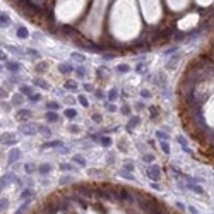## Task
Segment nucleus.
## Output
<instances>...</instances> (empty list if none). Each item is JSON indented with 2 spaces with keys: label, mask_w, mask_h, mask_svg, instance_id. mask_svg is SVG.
Here are the masks:
<instances>
[{
  "label": "nucleus",
  "mask_w": 214,
  "mask_h": 214,
  "mask_svg": "<svg viewBox=\"0 0 214 214\" xmlns=\"http://www.w3.org/2000/svg\"><path fill=\"white\" fill-rule=\"evenodd\" d=\"M139 199H137V204H139V207L142 209V213H146V214H151L153 213V209L156 207V202L154 199L151 197V195H137Z\"/></svg>",
  "instance_id": "1"
},
{
  "label": "nucleus",
  "mask_w": 214,
  "mask_h": 214,
  "mask_svg": "<svg viewBox=\"0 0 214 214\" xmlns=\"http://www.w3.org/2000/svg\"><path fill=\"white\" fill-rule=\"evenodd\" d=\"M146 175L149 176L153 182H158V180H159V176H161V168H159L158 164H151V166H147V168H146Z\"/></svg>",
  "instance_id": "2"
},
{
  "label": "nucleus",
  "mask_w": 214,
  "mask_h": 214,
  "mask_svg": "<svg viewBox=\"0 0 214 214\" xmlns=\"http://www.w3.org/2000/svg\"><path fill=\"white\" fill-rule=\"evenodd\" d=\"M77 192L81 195H84V197H89V199H91V197L96 195V187H91V185H84V183H82V185L77 187Z\"/></svg>",
  "instance_id": "3"
},
{
  "label": "nucleus",
  "mask_w": 214,
  "mask_h": 214,
  "mask_svg": "<svg viewBox=\"0 0 214 214\" xmlns=\"http://www.w3.org/2000/svg\"><path fill=\"white\" fill-rule=\"evenodd\" d=\"M36 130H38L36 123H22L19 127V132H22L24 136H33V134H36Z\"/></svg>",
  "instance_id": "4"
},
{
  "label": "nucleus",
  "mask_w": 214,
  "mask_h": 214,
  "mask_svg": "<svg viewBox=\"0 0 214 214\" xmlns=\"http://www.w3.org/2000/svg\"><path fill=\"white\" fill-rule=\"evenodd\" d=\"M0 142H2V144H5V146H14V144H17V137L14 136V134L5 132V134H2V136H0Z\"/></svg>",
  "instance_id": "5"
},
{
  "label": "nucleus",
  "mask_w": 214,
  "mask_h": 214,
  "mask_svg": "<svg viewBox=\"0 0 214 214\" xmlns=\"http://www.w3.org/2000/svg\"><path fill=\"white\" fill-rule=\"evenodd\" d=\"M52 202L57 206L58 211H67L69 209V204H70V199L69 197H60L58 200H52Z\"/></svg>",
  "instance_id": "6"
},
{
  "label": "nucleus",
  "mask_w": 214,
  "mask_h": 214,
  "mask_svg": "<svg viewBox=\"0 0 214 214\" xmlns=\"http://www.w3.org/2000/svg\"><path fill=\"white\" fill-rule=\"evenodd\" d=\"M12 182H16V175L14 173H7V175H3L0 178V190L2 189H5L7 187V183H12Z\"/></svg>",
  "instance_id": "7"
},
{
  "label": "nucleus",
  "mask_w": 214,
  "mask_h": 214,
  "mask_svg": "<svg viewBox=\"0 0 214 214\" xmlns=\"http://www.w3.org/2000/svg\"><path fill=\"white\" fill-rule=\"evenodd\" d=\"M19 158H21V151L17 149V147H14V149H10V151H9V159H7V161L12 164V163H16Z\"/></svg>",
  "instance_id": "8"
},
{
  "label": "nucleus",
  "mask_w": 214,
  "mask_h": 214,
  "mask_svg": "<svg viewBox=\"0 0 214 214\" xmlns=\"http://www.w3.org/2000/svg\"><path fill=\"white\" fill-rule=\"evenodd\" d=\"M139 123H140V118H139V117H132L129 122H127V125H125L127 132H132V129H136Z\"/></svg>",
  "instance_id": "9"
},
{
  "label": "nucleus",
  "mask_w": 214,
  "mask_h": 214,
  "mask_svg": "<svg viewBox=\"0 0 214 214\" xmlns=\"http://www.w3.org/2000/svg\"><path fill=\"white\" fill-rule=\"evenodd\" d=\"M60 146H63L62 140H50V142H45V144H43L45 149H57V147H60Z\"/></svg>",
  "instance_id": "10"
},
{
  "label": "nucleus",
  "mask_w": 214,
  "mask_h": 214,
  "mask_svg": "<svg viewBox=\"0 0 214 214\" xmlns=\"http://www.w3.org/2000/svg\"><path fill=\"white\" fill-rule=\"evenodd\" d=\"M33 197H34V192H33L31 189H26V190L21 192V199H22V200H31Z\"/></svg>",
  "instance_id": "11"
},
{
  "label": "nucleus",
  "mask_w": 214,
  "mask_h": 214,
  "mask_svg": "<svg viewBox=\"0 0 214 214\" xmlns=\"http://www.w3.org/2000/svg\"><path fill=\"white\" fill-rule=\"evenodd\" d=\"M63 87L69 89V91H77V82L76 81H65L63 82Z\"/></svg>",
  "instance_id": "12"
},
{
  "label": "nucleus",
  "mask_w": 214,
  "mask_h": 214,
  "mask_svg": "<svg viewBox=\"0 0 214 214\" xmlns=\"http://www.w3.org/2000/svg\"><path fill=\"white\" fill-rule=\"evenodd\" d=\"M29 117H31V111L29 110H19L17 111V120H21V122L22 120H28Z\"/></svg>",
  "instance_id": "13"
},
{
  "label": "nucleus",
  "mask_w": 214,
  "mask_h": 214,
  "mask_svg": "<svg viewBox=\"0 0 214 214\" xmlns=\"http://www.w3.org/2000/svg\"><path fill=\"white\" fill-rule=\"evenodd\" d=\"M5 67H7V70H10V72H17V70L21 69V65L17 63V62H7Z\"/></svg>",
  "instance_id": "14"
},
{
  "label": "nucleus",
  "mask_w": 214,
  "mask_h": 214,
  "mask_svg": "<svg viewBox=\"0 0 214 214\" xmlns=\"http://www.w3.org/2000/svg\"><path fill=\"white\" fill-rule=\"evenodd\" d=\"M45 118H46V122H50V123H55V122H58V115H57L55 111H48V113L45 115Z\"/></svg>",
  "instance_id": "15"
},
{
  "label": "nucleus",
  "mask_w": 214,
  "mask_h": 214,
  "mask_svg": "<svg viewBox=\"0 0 214 214\" xmlns=\"http://www.w3.org/2000/svg\"><path fill=\"white\" fill-rule=\"evenodd\" d=\"M34 84H36V86H39L41 89H48V87H50V84H48L45 79H41V77H34Z\"/></svg>",
  "instance_id": "16"
},
{
  "label": "nucleus",
  "mask_w": 214,
  "mask_h": 214,
  "mask_svg": "<svg viewBox=\"0 0 214 214\" xmlns=\"http://www.w3.org/2000/svg\"><path fill=\"white\" fill-rule=\"evenodd\" d=\"M58 70L62 74H70L74 69H72V65H69V63H60L58 65Z\"/></svg>",
  "instance_id": "17"
},
{
  "label": "nucleus",
  "mask_w": 214,
  "mask_h": 214,
  "mask_svg": "<svg viewBox=\"0 0 214 214\" xmlns=\"http://www.w3.org/2000/svg\"><path fill=\"white\" fill-rule=\"evenodd\" d=\"M178 60H180V55H175V57H171V58L168 60V63H166V69H175L176 63H178Z\"/></svg>",
  "instance_id": "18"
},
{
  "label": "nucleus",
  "mask_w": 214,
  "mask_h": 214,
  "mask_svg": "<svg viewBox=\"0 0 214 214\" xmlns=\"http://www.w3.org/2000/svg\"><path fill=\"white\" fill-rule=\"evenodd\" d=\"M63 115L67 118H70V120H74V118H77V111H76L74 108H67V110L63 111Z\"/></svg>",
  "instance_id": "19"
},
{
  "label": "nucleus",
  "mask_w": 214,
  "mask_h": 214,
  "mask_svg": "<svg viewBox=\"0 0 214 214\" xmlns=\"http://www.w3.org/2000/svg\"><path fill=\"white\" fill-rule=\"evenodd\" d=\"M0 26H2V28L10 26V19H9V16H7V14H0Z\"/></svg>",
  "instance_id": "20"
},
{
  "label": "nucleus",
  "mask_w": 214,
  "mask_h": 214,
  "mask_svg": "<svg viewBox=\"0 0 214 214\" xmlns=\"http://www.w3.org/2000/svg\"><path fill=\"white\" fill-rule=\"evenodd\" d=\"M38 171L41 173V175H46L48 171H52V164H48V163H45V164H41L38 168Z\"/></svg>",
  "instance_id": "21"
},
{
  "label": "nucleus",
  "mask_w": 214,
  "mask_h": 214,
  "mask_svg": "<svg viewBox=\"0 0 214 214\" xmlns=\"http://www.w3.org/2000/svg\"><path fill=\"white\" fill-rule=\"evenodd\" d=\"M72 161H74L76 164H79V166H86V159H84L82 156H79V154L74 156V158H72Z\"/></svg>",
  "instance_id": "22"
},
{
  "label": "nucleus",
  "mask_w": 214,
  "mask_h": 214,
  "mask_svg": "<svg viewBox=\"0 0 214 214\" xmlns=\"http://www.w3.org/2000/svg\"><path fill=\"white\" fill-rule=\"evenodd\" d=\"M28 36H29V33H28V29H26V28H19V29H17V38L26 39Z\"/></svg>",
  "instance_id": "23"
},
{
  "label": "nucleus",
  "mask_w": 214,
  "mask_h": 214,
  "mask_svg": "<svg viewBox=\"0 0 214 214\" xmlns=\"http://www.w3.org/2000/svg\"><path fill=\"white\" fill-rule=\"evenodd\" d=\"M187 189L194 190L195 194H204V189H202L200 185H195V183H192V185H187Z\"/></svg>",
  "instance_id": "24"
},
{
  "label": "nucleus",
  "mask_w": 214,
  "mask_h": 214,
  "mask_svg": "<svg viewBox=\"0 0 214 214\" xmlns=\"http://www.w3.org/2000/svg\"><path fill=\"white\" fill-rule=\"evenodd\" d=\"M159 146H161V151H163L164 154H170V144H168L166 140H161Z\"/></svg>",
  "instance_id": "25"
},
{
  "label": "nucleus",
  "mask_w": 214,
  "mask_h": 214,
  "mask_svg": "<svg viewBox=\"0 0 214 214\" xmlns=\"http://www.w3.org/2000/svg\"><path fill=\"white\" fill-rule=\"evenodd\" d=\"M38 130L43 134V136H52V130H50L46 125H38Z\"/></svg>",
  "instance_id": "26"
},
{
  "label": "nucleus",
  "mask_w": 214,
  "mask_h": 214,
  "mask_svg": "<svg viewBox=\"0 0 214 214\" xmlns=\"http://www.w3.org/2000/svg\"><path fill=\"white\" fill-rule=\"evenodd\" d=\"M21 94H26V96H31L33 94V89L29 86H21Z\"/></svg>",
  "instance_id": "27"
},
{
  "label": "nucleus",
  "mask_w": 214,
  "mask_h": 214,
  "mask_svg": "<svg viewBox=\"0 0 214 214\" xmlns=\"http://www.w3.org/2000/svg\"><path fill=\"white\" fill-rule=\"evenodd\" d=\"M70 57H72V60H76V62H84V60H86V57H84L82 53H77V52H74Z\"/></svg>",
  "instance_id": "28"
},
{
  "label": "nucleus",
  "mask_w": 214,
  "mask_h": 214,
  "mask_svg": "<svg viewBox=\"0 0 214 214\" xmlns=\"http://www.w3.org/2000/svg\"><path fill=\"white\" fill-rule=\"evenodd\" d=\"M58 103H55V101H48V105H46V108H48V111H55V110H58Z\"/></svg>",
  "instance_id": "29"
},
{
  "label": "nucleus",
  "mask_w": 214,
  "mask_h": 214,
  "mask_svg": "<svg viewBox=\"0 0 214 214\" xmlns=\"http://www.w3.org/2000/svg\"><path fill=\"white\" fill-rule=\"evenodd\" d=\"M117 72L127 74V72H130V67H129V65H117Z\"/></svg>",
  "instance_id": "30"
},
{
  "label": "nucleus",
  "mask_w": 214,
  "mask_h": 214,
  "mask_svg": "<svg viewBox=\"0 0 214 214\" xmlns=\"http://www.w3.org/2000/svg\"><path fill=\"white\" fill-rule=\"evenodd\" d=\"M156 84H158V86H161V87H163V86H164V84H166V79H164V76H163V74H158V76H156Z\"/></svg>",
  "instance_id": "31"
},
{
  "label": "nucleus",
  "mask_w": 214,
  "mask_h": 214,
  "mask_svg": "<svg viewBox=\"0 0 214 214\" xmlns=\"http://www.w3.org/2000/svg\"><path fill=\"white\" fill-rule=\"evenodd\" d=\"M24 170H26V173H34V171H36V164H33V163H28V164L24 166Z\"/></svg>",
  "instance_id": "32"
},
{
  "label": "nucleus",
  "mask_w": 214,
  "mask_h": 214,
  "mask_svg": "<svg viewBox=\"0 0 214 214\" xmlns=\"http://www.w3.org/2000/svg\"><path fill=\"white\" fill-rule=\"evenodd\" d=\"M99 142H101L105 147H110V146H111V139H110V137H106V136L101 137V140H99Z\"/></svg>",
  "instance_id": "33"
},
{
  "label": "nucleus",
  "mask_w": 214,
  "mask_h": 214,
  "mask_svg": "<svg viewBox=\"0 0 214 214\" xmlns=\"http://www.w3.org/2000/svg\"><path fill=\"white\" fill-rule=\"evenodd\" d=\"M9 207V200L7 199H0V213H3Z\"/></svg>",
  "instance_id": "34"
},
{
  "label": "nucleus",
  "mask_w": 214,
  "mask_h": 214,
  "mask_svg": "<svg viewBox=\"0 0 214 214\" xmlns=\"http://www.w3.org/2000/svg\"><path fill=\"white\" fill-rule=\"evenodd\" d=\"M117 98H118V93H117V89H111V91L108 93V99H110L111 103H113V101H115Z\"/></svg>",
  "instance_id": "35"
},
{
  "label": "nucleus",
  "mask_w": 214,
  "mask_h": 214,
  "mask_svg": "<svg viewBox=\"0 0 214 214\" xmlns=\"http://www.w3.org/2000/svg\"><path fill=\"white\" fill-rule=\"evenodd\" d=\"M74 72H76V76H77V77H84V76H86V69H84V67H77Z\"/></svg>",
  "instance_id": "36"
},
{
  "label": "nucleus",
  "mask_w": 214,
  "mask_h": 214,
  "mask_svg": "<svg viewBox=\"0 0 214 214\" xmlns=\"http://www.w3.org/2000/svg\"><path fill=\"white\" fill-rule=\"evenodd\" d=\"M60 170H62V171H72L74 166H72V164H67V163H65V164L62 163V164H60Z\"/></svg>",
  "instance_id": "37"
},
{
  "label": "nucleus",
  "mask_w": 214,
  "mask_h": 214,
  "mask_svg": "<svg viewBox=\"0 0 214 214\" xmlns=\"http://www.w3.org/2000/svg\"><path fill=\"white\" fill-rule=\"evenodd\" d=\"M77 99H79V103H81L82 106H89V103H87V99H86V96H84V94H79Z\"/></svg>",
  "instance_id": "38"
},
{
  "label": "nucleus",
  "mask_w": 214,
  "mask_h": 214,
  "mask_svg": "<svg viewBox=\"0 0 214 214\" xmlns=\"http://www.w3.org/2000/svg\"><path fill=\"white\" fill-rule=\"evenodd\" d=\"M28 55L33 57V58H39V53L36 52V50H33V48H28Z\"/></svg>",
  "instance_id": "39"
},
{
  "label": "nucleus",
  "mask_w": 214,
  "mask_h": 214,
  "mask_svg": "<svg viewBox=\"0 0 214 214\" xmlns=\"http://www.w3.org/2000/svg\"><path fill=\"white\" fill-rule=\"evenodd\" d=\"M142 161H144V163H149V164H151V163L154 161V156H153V154H144Z\"/></svg>",
  "instance_id": "40"
},
{
  "label": "nucleus",
  "mask_w": 214,
  "mask_h": 214,
  "mask_svg": "<svg viewBox=\"0 0 214 214\" xmlns=\"http://www.w3.org/2000/svg\"><path fill=\"white\" fill-rule=\"evenodd\" d=\"M12 103L14 105H21L22 103V94H16V96L12 98Z\"/></svg>",
  "instance_id": "41"
},
{
  "label": "nucleus",
  "mask_w": 214,
  "mask_h": 214,
  "mask_svg": "<svg viewBox=\"0 0 214 214\" xmlns=\"http://www.w3.org/2000/svg\"><path fill=\"white\" fill-rule=\"evenodd\" d=\"M120 111H122L123 115H130V106H129V105H123V106L120 108Z\"/></svg>",
  "instance_id": "42"
},
{
  "label": "nucleus",
  "mask_w": 214,
  "mask_h": 214,
  "mask_svg": "<svg viewBox=\"0 0 214 214\" xmlns=\"http://www.w3.org/2000/svg\"><path fill=\"white\" fill-rule=\"evenodd\" d=\"M60 183H62V185H69V183H72V176H63V178L60 180Z\"/></svg>",
  "instance_id": "43"
},
{
  "label": "nucleus",
  "mask_w": 214,
  "mask_h": 214,
  "mask_svg": "<svg viewBox=\"0 0 214 214\" xmlns=\"http://www.w3.org/2000/svg\"><path fill=\"white\" fill-rule=\"evenodd\" d=\"M120 175L123 176V178H127V180H134V176L130 175V173H129L127 170H122V171H120Z\"/></svg>",
  "instance_id": "44"
},
{
  "label": "nucleus",
  "mask_w": 214,
  "mask_h": 214,
  "mask_svg": "<svg viewBox=\"0 0 214 214\" xmlns=\"http://www.w3.org/2000/svg\"><path fill=\"white\" fill-rule=\"evenodd\" d=\"M106 110H108V111H111V113H113V111H117V106H115V105H113V103H111V101H110V103H106Z\"/></svg>",
  "instance_id": "45"
},
{
  "label": "nucleus",
  "mask_w": 214,
  "mask_h": 214,
  "mask_svg": "<svg viewBox=\"0 0 214 214\" xmlns=\"http://www.w3.org/2000/svg\"><path fill=\"white\" fill-rule=\"evenodd\" d=\"M45 69H46V62H41V63L36 65V70H38V72H43Z\"/></svg>",
  "instance_id": "46"
},
{
  "label": "nucleus",
  "mask_w": 214,
  "mask_h": 214,
  "mask_svg": "<svg viewBox=\"0 0 214 214\" xmlns=\"http://www.w3.org/2000/svg\"><path fill=\"white\" fill-rule=\"evenodd\" d=\"M123 170H127V171H134V163H125V166H123Z\"/></svg>",
  "instance_id": "47"
},
{
  "label": "nucleus",
  "mask_w": 214,
  "mask_h": 214,
  "mask_svg": "<svg viewBox=\"0 0 214 214\" xmlns=\"http://www.w3.org/2000/svg\"><path fill=\"white\" fill-rule=\"evenodd\" d=\"M156 137H158L159 140H166V139H168V136H166L164 132H156Z\"/></svg>",
  "instance_id": "48"
},
{
  "label": "nucleus",
  "mask_w": 214,
  "mask_h": 214,
  "mask_svg": "<svg viewBox=\"0 0 214 214\" xmlns=\"http://www.w3.org/2000/svg\"><path fill=\"white\" fill-rule=\"evenodd\" d=\"M39 99H41L39 94H31V96H29V101H33V103H38Z\"/></svg>",
  "instance_id": "49"
},
{
  "label": "nucleus",
  "mask_w": 214,
  "mask_h": 214,
  "mask_svg": "<svg viewBox=\"0 0 214 214\" xmlns=\"http://www.w3.org/2000/svg\"><path fill=\"white\" fill-rule=\"evenodd\" d=\"M9 96V91H5L3 87H0V99H3V98Z\"/></svg>",
  "instance_id": "50"
},
{
  "label": "nucleus",
  "mask_w": 214,
  "mask_h": 214,
  "mask_svg": "<svg viewBox=\"0 0 214 214\" xmlns=\"http://www.w3.org/2000/svg\"><path fill=\"white\" fill-rule=\"evenodd\" d=\"M176 140H178V142H180V144H182V147H183V146H187V140H185V137L178 136V137H176Z\"/></svg>",
  "instance_id": "51"
},
{
  "label": "nucleus",
  "mask_w": 214,
  "mask_h": 214,
  "mask_svg": "<svg viewBox=\"0 0 214 214\" xmlns=\"http://www.w3.org/2000/svg\"><path fill=\"white\" fill-rule=\"evenodd\" d=\"M69 130H70L72 134H77V132H79V127H77V125H70V127H69Z\"/></svg>",
  "instance_id": "52"
},
{
  "label": "nucleus",
  "mask_w": 214,
  "mask_h": 214,
  "mask_svg": "<svg viewBox=\"0 0 214 214\" xmlns=\"http://www.w3.org/2000/svg\"><path fill=\"white\" fill-rule=\"evenodd\" d=\"M149 113H151L153 117H156V115H158V108H154V106H149Z\"/></svg>",
  "instance_id": "53"
},
{
  "label": "nucleus",
  "mask_w": 214,
  "mask_h": 214,
  "mask_svg": "<svg viewBox=\"0 0 214 214\" xmlns=\"http://www.w3.org/2000/svg\"><path fill=\"white\" fill-rule=\"evenodd\" d=\"M93 120H94L96 123H99V122H101V115H99V113H94V115H93Z\"/></svg>",
  "instance_id": "54"
},
{
  "label": "nucleus",
  "mask_w": 214,
  "mask_h": 214,
  "mask_svg": "<svg viewBox=\"0 0 214 214\" xmlns=\"http://www.w3.org/2000/svg\"><path fill=\"white\" fill-rule=\"evenodd\" d=\"M187 209H189V211H190V213H192V214H200V213H199V211H197V209H195V207H194V206H189Z\"/></svg>",
  "instance_id": "55"
},
{
  "label": "nucleus",
  "mask_w": 214,
  "mask_h": 214,
  "mask_svg": "<svg viewBox=\"0 0 214 214\" xmlns=\"http://www.w3.org/2000/svg\"><path fill=\"white\" fill-rule=\"evenodd\" d=\"M9 50H10L12 53H16V55L19 53V48H17V46H9Z\"/></svg>",
  "instance_id": "56"
},
{
  "label": "nucleus",
  "mask_w": 214,
  "mask_h": 214,
  "mask_svg": "<svg viewBox=\"0 0 214 214\" xmlns=\"http://www.w3.org/2000/svg\"><path fill=\"white\" fill-rule=\"evenodd\" d=\"M151 187H153V189H154V190H161V187H159V185H158V183H156V182H153V183H151Z\"/></svg>",
  "instance_id": "57"
},
{
  "label": "nucleus",
  "mask_w": 214,
  "mask_h": 214,
  "mask_svg": "<svg viewBox=\"0 0 214 214\" xmlns=\"http://www.w3.org/2000/svg\"><path fill=\"white\" fill-rule=\"evenodd\" d=\"M84 89H86V91H89V93H91V91H93V86H91V84H84Z\"/></svg>",
  "instance_id": "58"
},
{
  "label": "nucleus",
  "mask_w": 214,
  "mask_h": 214,
  "mask_svg": "<svg viewBox=\"0 0 214 214\" xmlns=\"http://www.w3.org/2000/svg\"><path fill=\"white\" fill-rule=\"evenodd\" d=\"M176 207H178V209H182V211H185V209H187V207H185L182 202H176Z\"/></svg>",
  "instance_id": "59"
},
{
  "label": "nucleus",
  "mask_w": 214,
  "mask_h": 214,
  "mask_svg": "<svg viewBox=\"0 0 214 214\" xmlns=\"http://www.w3.org/2000/svg\"><path fill=\"white\" fill-rule=\"evenodd\" d=\"M137 72H144V63H140V65H137Z\"/></svg>",
  "instance_id": "60"
},
{
  "label": "nucleus",
  "mask_w": 214,
  "mask_h": 214,
  "mask_svg": "<svg viewBox=\"0 0 214 214\" xmlns=\"http://www.w3.org/2000/svg\"><path fill=\"white\" fill-rule=\"evenodd\" d=\"M140 94H142V96H144V98H149V96H151V93H149V91H142Z\"/></svg>",
  "instance_id": "61"
},
{
  "label": "nucleus",
  "mask_w": 214,
  "mask_h": 214,
  "mask_svg": "<svg viewBox=\"0 0 214 214\" xmlns=\"http://www.w3.org/2000/svg\"><path fill=\"white\" fill-rule=\"evenodd\" d=\"M96 98L98 99H103V93H101V91H96Z\"/></svg>",
  "instance_id": "62"
},
{
  "label": "nucleus",
  "mask_w": 214,
  "mask_h": 214,
  "mask_svg": "<svg viewBox=\"0 0 214 214\" xmlns=\"http://www.w3.org/2000/svg\"><path fill=\"white\" fill-rule=\"evenodd\" d=\"M0 60H5V53H3L2 50H0Z\"/></svg>",
  "instance_id": "63"
},
{
  "label": "nucleus",
  "mask_w": 214,
  "mask_h": 214,
  "mask_svg": "<svg viewBox=\"0 0 214 214\" xmlns=\"http://www.w3.org/2000/svg\"><path fill=\"white\" fill-rule=\"evenodd\" d=\"M0 70H2V65H0Z\"/></svg>",
  "instance_id": "64"
}]
</instances>
